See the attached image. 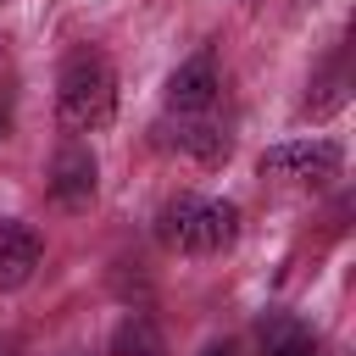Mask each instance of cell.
<instances>
[{"mask_svg": "<svg viewBox=\"0 0 356 356\" xmlns=\"http://www.w3.org/2000/svg\"><path fill=\"white\" fill-rule=\"evenodd\" d=\"M117 117V67L100 50H72L56 72V122L67 134H100Z\"/></svg>", "mask_w": 356, "mask_h": 356, "instance_id": "obj_1", "label": "cell"}, {"mask_svg": "<svg viewBox=\"0 0 356 356\" xmlns=\"http://www.w3.org/2000/svg\"><path fill=\"white\" fill-rule=\"evenodd\" d=\"M156 239L172 256H222L239 239V206L217 195H172L156 211Z\"/></svg>", "mask_w": 356, "mask_h": 356, "instance_id": "obj_2", "label": "cell"}, {"mask_svg": "<svg viewBox=\"0 0 356 356\" xmlns=\"http://www.w3.org/2000/svg\"><path fill=\"white\" fill-rule=\"evenodd\" d=\"M345 167V150L334 139H284V145H267L256 172L273 178V184H328L339 178Z\"/></svg>", "mask_w": 356, "mask_h": 356, "instance_id": "obj_3", "label": "cell"}, {"mask_svg": "<svg viewBox=\"0 0 356 356\" xmlns=\"http://www.w3.org/2000/svg\"><path fill=\"white\" fill-rule=\"evenodd\" d=\"M156 139H161L167 150H178V156H189V161H200V167H217V161H228V150H234V134H228L211 111H195V117L167 111V122L156 128Z\"/></svg>", "mask_w": 356, "mask_h": 356, "instance_id": "obj_4", "label": "cell"}, {"mask_svg": "<svg viewBox=\"0 0 356 356\" xmlns=\"http://www.w3.org/2000/svg\"><path fill=\"white\" fill-rule=\"evenodd\" d=\"M217 61H211V50H200V56H189L172 78H167V111H184V117H195V111H217Z\"/></svg>", "mask_w": 356, "mask_h": 356, "instance_id": "obj_5", "label": "cell"}, {"mask_svg": "<svg viewBox=\"0 0 356 356\" xmlns=\"http://www.w3.org/2000/svg\"><path fill=\"white\" fill-rule=\"evenodd\" d=\"M95 172H100L95 156H89L83 145H67V150H56L44 189H50V200H56L61 211H83V206L95 200Z\"/></svg>", "mask_w": 356, "mask_h": 356, "instance_id": "obj_6", "label": "cell"}, {"mask_svg": "<svg viewBox=\"0 0 356 356\" xmlns=\"http://www.w3.org/2000/svg\"><path fill=\"white\" fill-rule=\"evenodd\" d=\"M44 261V239L33 222L0 217V289H22Z\"/></svg>", "mask_w": 356, "mask_h": 356, "instance_id": "obj_7", "label": "cell"}, {"mask_svg": "<svg viewBox=\"0 0 356 356\" xmlns=\"http://www.w3.org/2000/svg\"><path fill=\"white\" fill-rule=\"evenodd\" d=\"M111 356H167V339L156 334L150 317H122L111 334Z\"/></svg>", "mask_w": 356, "mask_h": 356, "instance_id": "obj_8", "label": "cell"}, {"mask_svg": "<svg viewBox=\"0 0 356 356\" xmlns=\"http://www.w3.org/2000/svg\"><path fill=\"white\" fill-rule=\"evenodd\" d=\"M261 356H323V345H317L306 328H295V323H278V328L261 339Z\"/></svg>", "mask_w": 356, "mask_h": 356, "instance_id": "obj_9", "label": "cell"}, {"mask_svg": "<svg viewBox=\"0 0 356 356\" xmlns=\"http://www.w3.org/2000/svg\"><path fill=\"white\" fill-rule=\"evenodd\" d=\"M11 117H17V89H11V78L0 72V139L11 134Z\"/></svg>", "mask_w": 356, "mask_h": 356, "instance_id": "obj_10", "label": "cell"}, {"mask_svg": "<svg viewBox=\"0 0 356 356\" xmlns=\"http://www.w3.org/2000/svg\"><path fill=\"white\" fill-rule=\"evenodd\" d=\"M206 356H234V345H211V350H206Z\"/></svg>", "mask_w": 356, "mask_h": 356, "instance_id": "obj_11", "label": "cell"}, {"mask_svg": "<svg viewBox=\"0 0 356 356\" xmlns=\"http://www.w3.org/2000/svg\"><path fill=\"white\" fill-rule=\"evenodd\" d=\"M0 356H6V350H0Z\"/></svg>", "mask_w": 356, "mask_h": 356, "instance_id": "obj_12", "label": "cell"}]
</instances>
